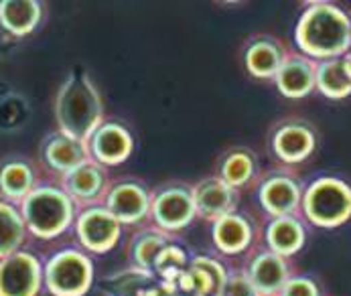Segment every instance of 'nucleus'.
Masks as SVG:
<instances>
[{
  "instance_id": "f257e3e1",
  "label": "nucleus",
  "mask_w": 351,
  "mask_h": 296,
  "mask_svg": "<svg viewBox=\"0 0 351 296\" xmlns=\"http://www.w3.org/2000/svg\"><path fill=\"white\" fill-rule=\"evenodd\" d=\"M302 55L325 61L343 57L351 49L350 14L331 2H308L295 29Z\"/></svg>"
},
{
  "instance_id": "f03ea898",
  "label": "nucleus",
  "mask_w": 351,
  "mask_h": 296,
  "mask_svg": "<svg viewBox=\"0 0 351 296\" xmlns=\"http://www.w3.org/2000/svg\"><path fill=\"white\" fill-rule=\"evenodd\" d=\"M53 112L59 132L88 143L104 122V103L98 88L86 71L75 69L65 77L57 90Z\"/></svg>"
},
{
  "instance_id": "7ed1b4c3",
  "label": "nucleus",
  "mask_w": 351,
  "mask_h": 296,
  "mask_svg": "<svg viewBox=\"0 0 351 296\" xmlns=\"http://www.w3.org/2000/svg\"><path fill=\"white\" fill-rule=\"evenodd\" d=\"M27 232L39 240H55L63 236L77 217V205L59 183H41L19 205Z\"/></svg>"
},
{
  "instance_id": "20e7f679",
  "label": "nucleus",
  "mask_w": 351,
  "mask_h": 296,
  "mask_svg": "<svg viewBox=\"0 0 351 296\" xmlns=\"http://www.w3.org/2000/svg\"><path fill=\"white\" fill-rule=\"evenodd\" d=\"M301 213L317 227L333 230L351 219V187L337 177H319L302 191Z\"/></svg>"
},
{
  "instance_id": "39448f33",
  "label": "nucleus",
  "mask_w": 351,
  "mask_h": 296,
  "mask_svg": "<svg viewBox=\"0 0 351 296\" xmlns=\"http://www.w3.org/2000/svg\"><path fill=\"white\" fill-rule=\"evenodd\" d=\"M45 288L51 296H86L94 284V262L77 247H63L43 264Z\"/></svg>"
},
{
  "instance_id": "423d86ee",
  "label": "nucleus",
  "mask_w": 351,
  "mask_h": 296,
  "mask_svg": "<svg viewBox=\"0 0 351 296\" xmlns=\"http://www.w3.org/2000/svg\"><path fill=\"white\" fill-rule=\"evenodd\" d=\"M45 286L41 260L19 249L0 260V296H39Z\"/></svg>"
},
{
  "instance_id": "0eeeda50",
  "label": "nucleus",
  "mask_w": 351,
  "mask_h": 296,
  "mask_svg": "<svg viewBox=\"0 0 351 296\" xmlns=\"http://www.w3.org/2000/svg\"><path fill=\"white\" fill-rule=\"evenodd\" d=\"M75 236L82 247L92 254H106L118 244L122 234V223L104 207H86L75 217Z\"/></svg>"
},
{
  "instance_id": "6e6552de",
  "label": "nucleus",
  "mask_w": 351,
  "mask_h": 296,
  "mask_svg": "<svg viewBox=\"0 0 351 296\" xmlns=\"http://www.w3.org/2000/svg\"><path fill=\"white\" fill-rule=\"evenodd\" d=\"M151 213L154 223L162 232H177L187 227L197 215L193 189L183 185H173L158 191L154 199H151Z\"/></svg>"
},
{
  "instance_id": "1a4fd4ad",
  "label": "nucleus",
  "mask_w": 351,
  "mask_h": 296,
  "mask_svg": "<svg viewBox=\"0 0 351 296\" xmlns=\"http://www.w3.org/2000/svg\"><path fill=\"white\" fill-rule=\"evenodd\" d=\"M272 152L285 164H299L306 160L317 147V134L304 120H285L272 132Z\"/></svg>"
},
{
  "instance_id": "9d476101",
  "label": "nucleus",
  "mask_w": 351,
  "mask_h": 296,
  "mask_svg": "<svg viewBox=\"0 0 351 296\" xmlns=\"http://www.w3.org/2000/svg\"><path fill=\"white\" fill-rule=\"evenodd\" d=\"M39 185V169L31 158L21 154L0 158V201L19 207Z\"/></svg>"
},
{
  "instance_id": "9b49d317",
  "label": "nucleus",
  "mask_w": 351,
  "mask_h": 296,
  "mask_svg": "<svg viewBox=\"0 0 351 296\" xmlns=\"http://www.w3.org/2000/svg\"><path fill=\"white\" fill-rule=\"evenodd\" d=\"M302 191L304 189L297 177L278 171L262 181L258 189V199L264 211L272 217L297 215L301 211Z\"/></svg>"
},
{
  "instance_id": "f8f14e48",
  "label": "nucleus",
  "mask_w": 351,
  "mask_h": 296,
  "mask_svg": "<svg viewBox=\"0 0 351 296\" xmlns=\"http://www.w3.org/2000/svg\"><path fill=\"white\" fill-rule=\"evenodd\" d=\"M39 158H41L43 169L53 177H57L59 181L61 177H65L67 173H71L73 169L90 160V152H88L86 143H80L55 130L43 138L41 148H39Z\"/></svg>"
},
{
  "instance_id": "ddd939ff",
  "label": "nucleus",
  "mask_w": 351,
  "mask_h": 296,
  "mask_svg": "<svg viewBox=\"0 0 351 296\" xmlns=\"http://www.w3.org/2000/svg\"><path fill=\"white\" fill-rule=\"evenodd\" d=\"M61 189L75 201L77 207H94L108 193V175L106 169L96 160H86L65 177L57 181Z\"/></svg>"
},
{
  "instance_id": "4468645a",
  "label": "nucleus",
  "mask_w": 351,
  "mask_h": 296,
  "mask_svg": "<svg viewBox=\"0 0 351 296\" xmlns=\"http://www.w3.org/2000/svg\"><path fill=\"white\" fill-rule=\"evenodd\" d=\"M90 158L101 166H116L124 162L134 148L132 134L118 122H101L86 143Z\"/></svg>"
},
{
  "instance_id": "2eb2a0df",
  "label": "nucleus",
  "mask_w": 351,
  "mask_h": 296,
  "mask_svg": "<svg viewBox=\"0 0 351 296\" xmlns=\"http://www.w3.org/2000/svg\"><path fill=\"white\" fill-rule=\"evenodd\" d=\"M106 209L126 225L143 221L151 213V197L147 189L138 183H118L106 193Z\"/></svg>"
},
{
  "instance_id": "dca6fc26",
  "label": "nucleus",
  "mask_w": 351,
  "mask_h": 296,
  "mask_svg": "<svg viewBox=\"0 0 351 296\" xmlns=\"http://www.w3.org/2000/svg\"><path fill=\"white\" fill-rule=\"evenodd\" d=\"M226 282L228 272L217 260L197 256L189 262V268L177 280V286L191 296H221Z\"/></svg>"
},
{
  "instance_id": "f3484780",
  "label": "nucleus",
  "mask_w": 351,
  "mask_h": 296,
  "mask_svg": "<svg viewBox=\"0 0 351 296\" xmlns=\"http://www.w3.org/2000/svg\"><path fill=\"white\" fill-rule=\"evenodd\" d=\"M317 61L302 53H287L278 73L274 75L276 88L285 98L301 99L315 90Z\"/></svg>"
},
{
  "instance_id": "a211bd4d",
  "label": "nucleus",
  "mask_w": 351,
  "mask_h": 296,
  "mask_svg": "<svg viewBox=\"0 0 351 296\" xmlns=\"http://www.w3.org/2000/svg\"><path fill=\"white\" fill-rule=\"evenodd\" d=\"M248 276L260 296H278L287 280L291 278V266L287 258L270 249H264L258 256H254L248 268Z\"/></svg>"
},
{
  "instance_id": "6ab92c4d",
  "label": "nucleus",
  "mask_w": 351,
  "mask_h": 296,
  "mask_svg": "<svg viewBox=\"0 0 351 296\" xmlns=\"http://www.w3.org/2000/svg\"><path fill=\"white\" fill-rule=\"evenodd\" d=\"M45 4L39 0H0V31L21 39L39 29Z\"/></svg>"
},
{
  "instance_id": "aec40b11",
  "label": "nucleus",
  "mask_w": 351,
  "mask_h": 296,
  "mask_svg": "<svg viewBox=\"0 0 351 296\" xmlns=\"http://www.w3.org/2000/svg\"><path fill=\"white\" fill-rule=\"evenodd\" d=\"M193 201L195 211L203 219L217 221L223 215L234 213L236 207V189H232L228 183L217 179H205L199 185L193 187Z\"/></svg>"
},
{
  "instance_id": "412c9836",
  "label": "nucleus",
  "mask_w": 351,
  "mask_h": 296,
  "mask_svg": "<svg viewBox=\"0 0 351 296\" xmlns=\"http://www.w3.org/2000/svg\"><path fill=\"white\" fill-rule=\"evenodd\" d=\"M304 242H306V232L299 215L272 217V221L266 227L268 249L282 258H291L299 254Z\"/></svg>"
},
{
  "instance_id": "4be33fe9",
  "label": "nucleus",
  "mask_w": 351,
  "mask_h": 296,
  "mask_svg": "<svg viewBox=\"0 0 351 296\" xmlns=\"http://www.w3.org/2000/svg\"><path fill=\"white\" fill-rule=\"evenodd\" d=\"M287 57L285 47L270 37H258L246 47L244 61L250 75L258 79H274L282 61Z\"/></svg>"
},
{
  "instance_id": "5701e85b",
  "label": "nucleus",
  "mask_w": 351,
  "mask_h": 296,
  "mask_svg": "<svg viewBox=\"0 0 351 296\" xmlns=\"http://www.w3.org/2000/svg\"><path fill=\"white\" fill-rule=\"evenodd\" d=\"M213 242L219 251L223 254H242L252 242V225L250 221L238 213H230L213 221Z\"/></svg>"
},
{
  "instance_id": "b1692460",
  "label": "nucleus",
  "mask_w": 351,
  "mask_h": 296,
  "mask_svg": "<svg viewBox=\"0 0 351 296\" xmlns=\"http://www.w3.org/2000/svg\"><path fill=\"white\" fill-rule=\"evenodd\" d=\"M315 90H319L329 99H343L351 96V77L341 57L317 61Z\"/></svg>"
},
{
  "instance_id": "393cba45",
  "label": "nucleus",
  "mask_w": 351,
  "mask_h": 296,
  "mask_svg": "<svg viewBox=\"0 0 351 296\" xmlns=\"http://www.w3.org/2000/svg\"><path fill=\"white\" fill-rule=\"evenodd\" d=\"M27 225L16 205L0 201V260L23 249L27 242Z\"/></svg>"
},
{
  "instance_id": "a878e982",
  "label": "nucleus",
  "mask_w": 351,
  "mask_h": 296,
  "mask_svg": "<svg viewBox=\"0 0 351 296\" xmlns=\"http://www.w3.org/2000/svg\"><path fill=\"white\" fill-rule=\"evenodd\" d=\"M256 175V158L248 150H234L230 152L219 169V179L228 183L232 189H240L248 185Z\"/></svg>"
},
{
  "instance_id": "bb28decb",
  "label": "nucleus",
  "mask_w": 351,
  "mask_h": 296,
  "mask_svg": "<svg viewBox=\"0 0 351 296\" xmlns=\"http://www.w3.org/2000/svg\"><path fill=\"white\" fill-rule=\"evenodd\" d=\"M169 244L171 242H169V236L165 232H143V234H138L134 238V244H132V258H134L136 268L152 274L160 251Z\"/></svg>"
},
{
  "instance_id": "cd10ccee",
  "label": "nucleus",
  "mask_w": 351,
  "mask_h": 296,
  "mask_svg": "<svg viewBox=\"0 0 351 296\" xmlns=\"http://www.w3.org/2000/svg\"><path fill=\"white\" fill-rule=\"evenodd\" d=\"M152 286V274L132 268L106 278L104 291L108 296H143Z\"/></svg>"
},
{
  "instance_id": "c85d7f7f",
  "label": "nucleus",
  "mask_w": 351,
  "mask_h": 296,
  "mask_svg": "<svg viewBox=\"0 0 351 296\" xmlns=\"http://www.w3.org/2000/svg\"><path fill=\"white\" fill-rule=\"evenodd\" d=\"M187 268H189V262H187L185 249L169 244V246L160 251V256L156 260V266H154V272L160 276L162 282L177 286V280L183 276V272Z\"/></svg>"
},
{
  "instance_id": "c756f323",
  "label": "nucleus",
  "mask_w": 351,
  "mask_h": 296,
  "mask_svg": "<svg viewBox=\"0 0 351 296\" xmlns=\"http://www.w3.org/2000/svg\"><path fill=\"white\" fill-rule=\"evenodd\" d=\"M278 296H321V291L308 276H291Z\"/></svg>"
},
{
  "instance_id": "7c9ffc66",
  "label": "nucleus",
  "mask_w": 351,
  "mask_h": 296,
  "mask_svg": "<svg viewBox=\"0 0 351 296\" xmlns=\"http://www.w3.org/2000/svg\"><path fill=\"white\" fill-rule=\"evenodd\" d=\"M221 296H260V295H258V291L254 288V284H252L248 272H246V274L238 272V274H234V276H230V278H228L226 288H223V295Z\"/></svg>"
},
{
  "instance_id": "2f4dec72",
  "label": "nucleus",
  "mask_w": 351,
  "mask_h": 296,
  "mask_svg": "<svg viewBox=\"0 0 351 296\" xmlns=\"http://www.w3.org/2000/svg\"><path fill=\"white\" fill-rule=\"evenodd\" d=\"M343 59V65H346V69H348V73H350V77H351V49L341 57Z\"/></svg>"
}]
</instances>
